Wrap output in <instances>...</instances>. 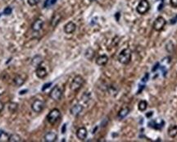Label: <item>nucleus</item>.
Masks as SVG:
<instances>
[{
  "instance_id": "9",
  "label": "nucleus",
  "mask_w": 177,
  "mask_h": 142,
  "mask_svg": "<svg viewBox=\"0 0 177 142\" xmlns=\"http://www.w3.org/2000/svg\"><path fill=\"white\" fill-rule=\"evenodd\" d=\"M75 29H76V25L72 21H69L64 26V32L67 34H71L75 31Z\"/></svg>"
},
{
  "instance_id": "23",
  "label": "nucleus",
  "mask_w": 177,
  "mask_h": 142,
  "mask_svg": "<svg viewBox=\"0 0 177 142\" xmlns=\"http://www.w3.org/2000/svg\"><path fill=\"white\" fill-rule=\"evenodd\" d=\"M8 141L10 142H18L21 141V138L20 135H17V134H12L8 137Z\"/></svg>"
},
{
  "instance_id": "24",
  "label": "nucleus",
  "mask_w": 177,
  "mask_h": 142,
  "mask_svg": "<svg viewBox=\"0 0 177 142\" xmlns=\"http://www.w3.org/2000/svg\"><path fill=\"white\" fill-rule=\"evenodd\" d=\"M18 108V104L17 103H14V102H12L8 104V110L10 111L11 113H13Z\"/></svg>"
},
{
  "instance_id": "13",
  "label": "nucleus",
  "mask_w": 177,
  "mask_h": 142,
  "mask_svg": "<svg viewBox=\"0 0 177 142\" xmlns=\"http://www.w3.org/2000/svg\"><path fill=\"white\" fill-rule=\"evenodd\" d=\"M83 110V106L81 104H75L70 109V113H71L73 116H77L81 114Z\"/></svg>"
},
{
  "instance_id": "20",
  "label": "nucleus",
  "mask_w": 177,
  "mask_h": 142,
  "mask_svg": "<svg viewBox=\"0 0 177 142\" xmlns=\"http://www.w3.org/2000/svg\"><path fill=\"white\" fill-rule=\"evenodd\" d=\"M13 82H14V84L17 85V86H21V85H22L24 83H25V80L21 76L17 75V76L13 79Z\"/></svg>"
},
{
  "instance_id": "14",
  "label": "nucleus",
  "mask_w": 177,
  "mask_h": 142,
  "mask_svg": "<svg viewBox=\"0 0 177 142\" xmlns=\"http://www.w3.org/2000/svg\"><path fill=\"white\" fill-rule=\"evenodd\" d=\"M108 62V58L107 55H100L96 58V64L99 66H104Z\"/></svg>"
},
{
  "instance_id": "27",
  "label": "nucleus",
  "mask_w": 177,
  "mask_h": 142,
  "mask_svg": "<svg viewBox=\"0 0 177 142\" xmlns=\"http://www.w3.org/2000/svg\"><path fill=\"white\" fill-rule=\"evenodd\" d=\"M52 85V82H49V83H47V84H44V85H43L42 87V90L43 91H44L45 90H47L48 88H49V86Z\"/></svg>"
},
{
  "instance_id": "22",
  "label": "nucleus",
  "mask_w": 177,
  "mask_h": 142,
  "mask_svg": "<svg viewBox=\"0 0 177 142\" xmlns=\"http://www.w3.org/2000/svg\"><path fill=\"white\" fill-rule=\"evenodd\" d=\"M147 107H148V103L146 102L145 100H141L138 104V109L139 111H145L147 109Z\"/></svg>"
},
{
  "instance_id": "29",
  "label": "nucleus",
  "mask_w": 177,
  "mask_h": 142,
  "mask_svg": "<svg viewBox=\"0 0 177 142\" xmlns=\"http://www.w3.org/2000/svg\"><path fill=\"white\" fill-rule=\"evenodd\" d=\"M50 5H51V4H50V0H46L44 4V7H49V6H50Z\"/></svg>"
},
{
  "instance_id": "19",
  "label": "nucleus",
  "mask_w": 177,
  "mask_h": 142,
  "mask_svg": "<svg viewBox=\"0 0 177 142\" xmlns=\"http://www.w3.org/2000/svg\"><path fill=\"white\" fill-rule=\"evenodd\" d=\"M130 113V109L127 108V107H125V108H123V109H121L120 111H119V113H118V117L120 118V119H123L124 117H125L127 116L128 114Z\"/></svg>"
},
{
  "instance_id": "26",
  "label": "nucleus",
  "mask_w": 177,
  "mask_h": 142,
  "mask_svg": "<svg viewBox=\"0 0 177 142\" xmlns=\"http://www.w3.org/2000/svg\"><path fill=\"white\" fill-rule=\"evenodd\" d=\"M40 0H28V4L30 6H36L39 4Z\"/></svg>"
},
{
  "instance_id": "37",
  "label": "nucleus",
  "mask_w": 177,
  "mask_h": 142,
  "mask_svg": "<svg viewBox=\"0 0 177 142\" xmlns=\"http://www.w3.org/2000/svg\"><path fill=\"white\" fill-rule=\"evenodd\" d=\"M89 1H94V0H89Z\"/></svg>"
},
{
  "instance_id": "3",
  "label": "nucleus",
  "mask_w": 177,
  "mask_h": 142,
  "mask_svg": "<svg viewBox=\"0 0 177 142\" xmlns=\"http://www.w3.org/2000/svg\"><path fill=\"white\" fill-rule=\"evenodd\" d=\"M85 83V80L81 76H75V78L73 79V81L71 82V89L73 91H78L82 87V85H84Z\"/></svg>"
},
{
  "instance_id": "7",
  "label": "nucleus",
  "mask_w": 177,
  "mask_h": 142,
  "mask_svg": "<svg viewBox=\"0 0 177 142\" xmlns=\"http://www.w3.org/2000/svg\"><path fill=\"white\" fill-rule=\"evenodd\" d=\"M44 103L40 100H35L31 104L32 110L36 113H40L44 109Z\"/></svg>"
},
{
  "instance_id": "28",
  "label": "nucleus",
  "mask_w": 177,
  "mask_h": 142,
  "mask_svg": "<svg viewBox=\"0 0 177 142\" xmlns=\"http://www.w3.org/2000/svg\"><path fill=\"white\" fill-rule=\"evenodd\" d=\"M170 5L173 7H177V0H170Z\"/></svg>"
},
{
  "instance_id": "18",
  "label": "nucleus",
  "mask_w": 177,
  "mask_h": 142,
  "mask_svg": "<svg viewBox=\"0 0 177 142\" xmlns=\"http://www.w3.org/2000/svg\"><path fill=\"white\" fill-rule=\"evenodd\" d=\"M41 63H42V58H41L40 55H36V56H35L32 58L31 64L36 68H38Z\"/></svg>"
},
{
  "instance_id": "4",
  "label": "nucleus",
  "mask_w": 177,
  "mask_h": 142,
  "mask_svg": "<svg viewBox=\"0 0 177 142\" xmlns=\"http://www.w3.org/2000/svg\"><path fill=\"white\" fill-rule=\"evenodd\" d=\"M150 9V4H149L148 0H141L140 3L136 7V11L139 14L144 15L147 13Z\"/></svg>"
},
{
  "instance_id": "10",
  "label": "nucleus",
  "mask_w": 177,
  "mask_h": 142,
  "mask_svg": "<svg viewBox=\"0 0 177 142\" xmlns=\"http://www.w3.org/2000/svg\"><path fill=\"white\" fill-rule=\"evenodd\" d=\"M87 135H88V132H87V130H86L85 127H80L77 130V132H76V136L81 141L85 140L86 137H87Z\"/></svg>"
},
{
  "instance_id": "16",
  "label": "nucleus",
  "mask_w": 177,
  "mask_h": 142,
  "mask_svg": "<svg viewBox=\"0 0 177 142\" xmlns=\"http://www.w3.org/2000/svg\"><path fill=\"white\" fill-rule=\"evenodd\" d=\"M168 135L171 137V138H175L177 135V126L176 125H171L168 128L167 131Z\"/></svg>"
},
{
  "instance_id": "35",
  "label": "nucleus",
  "mask_w": 177,
  "mask_h": 142,
  "mask_svg": "<svg viewBox=\"0 0 177 142\" xmlns=\"http://www.w3.org/2000/svg\"><path fill=\"white\" fill-rule=\"evenodd\" d=\"M4 134H5V132H4L3 130H0V139L2 137V135H4Z\"/></svg>"
},
{
  "instance_id": "5",
  "label": "nucleus",
  "mask_w": 177,
  "mask_h": 142,
  "mask_svg": "<svg viewBox=\"0 0 177 142\" xmlns=\"http://www.w3.org/2000/svg\"><path fill=\"white\" fill-rule=\"evenodd\" d=\"M166 24H167V21L165 20V18H163L162 17H158L153 22L152 27L156 31H162Z\"/></svg>"
},
{
  "instance_id": "25",
  "label": "nucleus",
  "mask_w": 177,
  "mask_h": 142,
  "mask_svg": "<svg viewBox=\"0 0 177 142\" xmlns=\"http://www.w3.org/2000/svg\"><path fill=\"white\" fill-rule=\"evenodd\" d=\"M12 7H7L4 10V14L6 15V16H9L10 14H12Z\"/></svg>"
},
{
  "instance_id": "12",
  "label": "nucleus",
  "mask_w": 177,
  "mask_h": 142,
  "mask_svg": "<svg viewBox=\"0 0 177 142\" xmlns=\"http://www.w3.org/2000/svg\"><path fill=\"white\" fill-rule=\"evenodd\" d=\"M43 25H44V21L41 19H36V21L33 22L31 28L34 31H39L42 29Z\"/></svg>"
},
{
  "instance_id": "36",
  "label": "nucleus",
  "mask_w": 177,
  "mask_h": 142,
  "mask_svg": "<svg viewBox=\"0 0 177 142\" xmlns=\"http://www.w3.org/2000/svg\"><path fill=\"white\" fill-rule=\"evenodd\" d=\"M158 67H159V63H157L156 65H155V68H153V69H152V71H156V69L157 68H158Z\"/></svg>"
},
{
  "instance_id": "15",
  "label": "nucleus",
  "mask_w": 177,
  "mask_h": 142,
  "mask_svg": "<svg viewBox=\"0 0 177 142\" xmlns=\"http://www.w3.org/2000/svg\"><path fill=\"white\" fill-rule=\"evenodd\" d=\"M47 70L45 69V68H44V67H41L40 65H39V67L37 68L36 69V75H37V76L39 77V78H44L45 76H47Z\"/></svg>"
},
{
  "instance_id": "31",
  "label": "nucleus",
  "mask_w": 177,
  "mask_h": 142,
  "mask_svg": "<svg viewBox=\"0 0 177 142\" xmlns=\"http://www.w3.org/2000/svg\"><path fill=\"white\" fill-rule=\"evenodd\" d=\"M176 21H177V16H176V17L170 20V24H175Z\"/></svg>"
},
{
  "instance_id": "8",
  "label": "nucleus",
  "mask_w": 177,
  "mask_h": 142,
  "mask_svg": "<svg viewBox=\"0 0 177 142\" xmlns=\"http://www.w3.org/2000/svg\"><path fill=\"white\" fill-rule=\"evenodd\" d=\"M165 125V122L163 120L160 119L159 122L157 121V120H154V121L149 122V127H152L156 130H161L162 128L163 127V126Z\"/></svg>"
},
{
  "instance_id": "2",
  "label": "nucleus",
  "mask_w": 177,
  "mask_h": 142,
  "mask_svg": "<svg viewBox=\"0 0 177 142\" xmlns=\"http://www.w3.org/2000/svg\"><path fill=\"white\" fill-rule=\"evenodd\" d=\"M61 117V113L59 109H53L50 111L48 116H47V120L50 124H55Z\"/></svg>"
},
{
  "instance_id": "21",
  "label": "nucleus",
  "mask_w": 177,
  "mask_h": 142,
  "mask_svg": "<svg viewBox=\"0 0 177 142\" xmlns=\"http://www.w3.org/2000/svg\"><path fill=\"white\" fill-rule=\"evenodd\" d=\"M85 58L89 59V60H91L94 58V55H95V52H94V50L91 49V48H89L88 50L85 51Z\"/></svg>"
},
{
  "instance_id": "11",
  "label": "nucleus",
  "mask_w": 177,
  "mask_h": 142,
  "mask_svg": "<svg viewBox=\"0 0 177 142\" xmlns=\"http://www.w3.org/2000/svg\"><path fill=\"white\" fill-rule=\"evenodd\" d=\"M44 141L46 142H54L57 139V135L55 132H49L44 135Z\"/></svg>"
},
{
  "instance_id": "32",
  "label": "nucleus",
  "mask_w": 177,
  "mask_h": 142,
  "mask_svg": "<svg viewBox=\"0 0 177 142\" xmlns=\"http://www.w3.org/2000/svg\"><path fill=\"white\" fill-rule=\"evenodd\" d=\"M148 78H149V74L147 73V74H146V78H145V76H144V77L143 78V80H142V81H143L144 82H147V81H148Z\"/></svg>"
},
{
  "instance_id": "6",
  "label": "nucleus",
  "mask_w": 177,
  "mask_h": 142,
  "mask_svg": "<svg viewBox=\"0 0 177 142\" xmlns=\"http://www.w3.org/2000/svg\"><path fill=\"white\" fill-rule=\"evenodd\" d=\"M50 97L55 101H58L62 99V90H61V88L58 85H55L53 87L51 92H50Z\"/></svg>"
},
{
  "instance_id": "17",
  "label": "nucleus",
  "mask_w": 177,
  "mask_h": 142,
  "mask_svg": "<svg viewBox=\"0 0 177 142\" xmlns=\"http://www.w3.org/2000/svg\"><path fill=\"white\" fill-rule=\"evenodd\" d=\"M61 19H62V16L58 13H55L51 19V25L53 27L57 26V24L59 23V21H61Z\"/></svg>"
},
{
  "instance_id": "33",
  "label": "nucleus",
  "mask_w": 177,
  "mask_h": 142,
  "mask_svg": "<svg viewBox=\"0 0 177 142\" xmlns=\"http://www.w3.org/2000/svg\"><path fill=\"white\" fill-rule=\"evenodd\" d=\"M56 2H57V0H50V4L53 5L54 4H56Z\"/></svg>"
},
{
  "instance_id": "34",
  "label": "nucleus",
  "mask_w": 177,
  "mask_h": 142,
  "mask_svg": "<svg viewBox=\"0 0 177 142\" xmlns=\"http://www.w3.org/2000/svg\"><path fill=\"white\" fill-rule=\"evenodd\" d=\"M28 91V90H21L20 91V95H23V94H25V92H27Z\"/></svg>"
},
{
  "instance_id": "1",
  "label": "nucleus",
  "mask_w": 177,
  "mask_h": 142,
  "mask_svg": "<svg viewBox=\"0 0 177 142\" xmlns=\"http://www.w3.org/2000/svg\"><path fill=\"white\" fill-rule=\"evenodd\" d=\"M131 60V50L130 49H125L123 50L118 56V61L121 64H128Z\"/></svg>"
},
{
  "instance_id": "30",
  "label": "nucleus",
  "mask_w": 177,
  "mask_h": 142,
  "mask_svg": "<svg viewBox=\"0 0 177 142\" xmlns=\"http://www.w3.org/2000/svg\"><path fill=\"white\" fill-rule=\"evenodd\" d=\"M4 103L0 101V113H1L2 111L4 110Z\"/></svg>"
}]
</instances>
